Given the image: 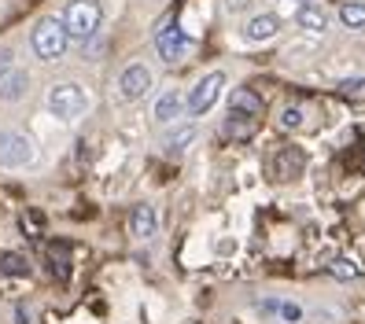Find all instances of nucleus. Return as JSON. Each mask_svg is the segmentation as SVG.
Listing matches in <instances>:
<instances>
[{
    "instance_id": "f257e3e1",
    "label": "nucleus",
    "mask_w": 365,
    "mask_h": 324,
    "mask_svg": "<svg viewBox=\"0 0 365 324\" xmlns=\"http://www.w3.org/2000/svg\"><path fill=\"white\" fill-rule=\"evenodd\" d=\"M45 103H48V115L56 118V122H78V118H85L89 115V93L81 89L78 81H56L52 89H48V96H45Z\"/></svg>"
},
{
    "instance_id": "f8f14e48",
    "label": "nucleus",
    "mask_w": 365,
    "mask_h": 324,
    "mask_svg": "<svg viewBox=\"0 0 365 324\" xmlns=\"http://www.w3.org/2000/svg\"><path fill=\"white\" fill-rule=\"evenodd\" d=\"M181 115H185V96H181L178 89H166V93L155 100V107H152L155 125H174Z\"/></svg>"
},
{
    "instance_id": "a211bd4d",
    "label": "nucleus",
    "mask_w": 365,
    "mask_h": 324,
    "mask_svg": "<svg viewBox=\"0 0 365 324\" xmlns=\"http://www.w3.org/2000/svg\"><path fill=\"white\" fill-rule=\"evenodd\" d=\"M0 273L4 276H30V258L19 254V251H8L0 258Z\"/></svg>"
},
{
    "instance_id": "dca6fc26",
    "label": "nucleus",
    "mask_w": 365,
    "mask_h": 324,
    "mask_svg": "<svg viewBox=\"0 0 365 324\" xmlns=\"http://www.w3.org/2000/svg\"><path fill=\"white\" fill-rule=\"evenodd\" d=\"M339 26L365 30V0H343L339 4Z\"/></svg>"
},
{
    "instance_id": "39448f33",
    "label": "nucleus",
    "mask_w": 365,
    "mask_h": 324,
    "mask_svg": "<svg viewBox=\"0 0 365 324\" xmlns=\"http://www.w3.org/2000/svg\"><path fill=\"white\" fill-rule=\"evenodd\" d=\"M34 159H37V147L23 129H0V166L4 169H26Z\"/></svg>"
},
{
    "instance_id": "0eeeda50",
    "label": "nucleus",
    "mask_w": 365,
    "mask_h": 324,
    "mask_svg": "<svg viewBox=\"0 0 365 324\" xmlns=\"http://www.w3.org/2000/svg\"><path fill=\"white\" fill-rule=\"evenodd\" d=\"M152 85H155L152 67H144V63H130V67L118 74V96H122L125 103H133V100H140V96L152 93Z\"/></svg>"
},
{
    "instance_id": "4be33fe9",
    "label": "nucleus",
    "mask_w": 365,
    "mask_h": 324,
    "mask_svg": "<svg viewBox=\"0 0 365 324\" xmlns=\"http://www.w3.org/2000/svg\"><path fill=\"white\" fill-rule=\"evenodd\" d=\"M339 96H347V100H365V78H347L339 85Z\"/></svg>"
},
{
    "instance_id": "9b49d317",
    "label": "nucleus",
    "mask_w": 365,
    "mask_h": 324,
    "mask_svg": "<svg viewBox=\"0 0 365 324\" xmlns=\"http://www.w3.org/2000/svg\"><path fill=\"white\" fill-rule=\"evenodd\" d=\"M159 232V214L152 203H137L130 210V236L133 240H152V236Z\"/></svg>"
},
{
    "instance_id": "6e6552de",
    "label": "nucleus",
    "mask_w": 365,
    "mask_h": 324,
    "mask_svg": "<svg viewBox=\"0 0 365 324\" xmlns=\"http://www.w3.org/2000/svg\"><path fill=\"white\" fill-rule=\"evenodd\" d=\"M281 15L277 11H259V15H251L247 23H244V30H240V37L247 41V45H266V41H273L277 33H281Z\"/></svg>"
},
{
    "instance_id": "9d476101",
    "label": "nucleus",
    "mask_w": 365,
    "mask_h": 324,
    "mask_svg": "<svg viewBox=\"0 0 365 324\" xmlns=\"http://www.w3.org/2000/svg\"><path fill=\"white\" fill-rule=\"evenodd\" d=\"M295 26L303 30V33H314V37H321L329 30V11L317 4V0H307V4H299L295 8Z\"/></svg>"
},
{
    "instance_id": "a878e982",
    "label": "nucleus",
    "mask_w": 365,
    "mask_h": 324,
    "mask_svg": "<svg viewBox=\"0 0 365 324\" xmlns=\"http://www.w3.org/2000/svg\"><path fill=\"white\" fill-rule=\"evenodd\" d=\"M284 4H295L299 8V4H307V0H284Z\"/></svg>"
},
{
    "instance_id": "4468645a",
    "label": "nucleus",
    "mask_w": 365,
    "mask_h": 324,
    "mask_svg": "<svg viewBox=\"0 0 365 324\" xmlns=\"http://www.w3.org/2000/svg\"><path fill=\"white\" fill-rule=\"evenodd\" d=\"M255 129H259V118H251V115H229L225 122H222V140H229V144H244L247 137H255Z\"/></svg>"
},
{
    "instance_id": "5701e85b",
    "label": "nucleus",
    "mask_w": 365,
    "mask_h": 324,
    "mask_svg": "<svg viewBox=\"0 0 365 324\" xmlns=\"http://www.w3.org/2000/svg\"><path fill=\"white\" fill-rule=\"evenodd\" d=\"M329 273H332L336 280H354V276H358V266H351V258H336V262L329 266Z\"/></svg>"
},
{
    "instance_id": "393cba45",
    "label": "nucleus",
    "mask_w": 365,
    "mask_h": 324,
    "mask_svg": "<svg viewBox=\"0 0 365 324\" xmlns=\"http://www.w3.org/2000/svg\"><path fill=\"white\" fill-rule=\"evenodd\" d=\"M15 324H34V317H30L26 306H15Z\"/></svg>"
},
{
    "instance_id": "b1692460",
    "label": "nucleus",
    "mask_w": 365,
    "mask_h": 324,
    "mask_svg": "<svg viewBox=\"0 0 365 324\" xmlns=\"http://www.w3.org/2000/svg\"><path fill=\"white\" fill-rule=\"evenodd\" d=\"M11 63H15V52H11L8 45H0V70H4V67H11Z\"/></svg>"
},
{
    "instance_id": "412c9836",
    "label": "nucleus",
    "mask_w": 365,
    "mask_h": 324,
    "mask_svg": "<svg viewBox=\"0 0 365 324\" xmlns=\"http://www.w3.org/2000/svg\"><path fill=\"white\" fill-rule=\"evenodd\" d=\"M281 125H284V129H303V125H307L303 107H284V111H281Z\"/></svg>"
},
{
    "instance_id": "2eb2a0df",
    "label": "nucleus",
    "mask_w": 365,
    "mask_h": 324,
    "mask_svg": "<svg viewBox=\"0 0 365 324\" xmlns=\"http://www.w3.org/2000/svg\"><path fill=\"white\" fill-rule=\"evenodd\" d=\"M229 115H251V118H259L262 115V96L255 93V89H236L229 96Z\"/></svg>"
},
{
    "instance_id": "1a4fd4ad",
    "label": "nucleus",
    "mask_w": 365,
    "mask_h": 324,
    "mask_svg": "<svg viewBox=\"0 0 365 324\" xmlns=\"http://www.w3.org/2000/svg\"><path fill=\"white\" fill-rule=\"evenodd\" d=\"M26 93H30V74L19 63L0 70V103H19L26 100Z\"/></svg>"
},
{
    "instance_id": "f03ea898",
    "label": "nucleus",
    "mask_w": 365,
    "mask_h": 324,
    "mask_svg": "<svg viewBox=\"0 0 365 324\" xmlns=\"http://www.w3.org/2000/svg\"><path fill=\"white\" fill-rule=\"evenodd\" d=\"M63 26H67V37L71 41L89 45V41L100 33V26H103L100 0H71V4L63 8Z\"/></svg>"
},
{
    "instance_id": "20e7f679",
    "label": "nucleus",
    "mask_w": 365,
    "mask_h": 324,
    "mask_svg": "<svg viewBox=\"0 0 365 324\" xmlns=\"http://www.w3.org/2000/svg\"><path fill=\"white\" fill-rule=\"evenodd\" d=\"M225 93V74L222 70H210V74H203L196 85L188 89V96H185V115H192V118H203L214 103H218V96Z\"/></svg>"
},
{
    "instance_id": "ddd939ff",
    "label": "nucleus",
    "mask_w": 365,
    "mask_h": 324,
    "mask_svg": "<svg viewBox=\"0 0 365 324\" xmlns=\"http://www.w3.org/2000/svg\"><path fill=\"white\" fill-rule=\"evenodd\" d=\"M303 166H307V155L299 147H281L273 155V177H281V181H295L299 174H303Z\"/></svg>"
},
{
    "instance_id": "aec40b11",
    "label": "nucleus",
    "mask_w": 365,
    "mask_h": 324,
    "mask_svg": "<svg viewBox=\"0 0 365 324\" xmlns=\"http://www.w3.org/2000/svg\"><path fill=\"white\" fill-rule=\"evenodd\" d=\"M273 317L284 320V324H299V320H303V306H299V302H288V298H277Z\"/></svg>"
},
{
    "instance_id": "7ed1b4c3",
    "label": "nucleus",
    "mask_w": 365,
    "mask_h": 324,
    "mask_svg": "<svg viewBox=\"0 0 365 324\" xmlns=\"http://www.w3.org/2000/svg\"><path fill=\"white\" fill-rule=\"evenodd\" d=\"M30 48L41 63H59L71 48V37H67V26H63V19H41L30 33Z\"/></svg>"
},
{
    "instance_id": "f3484780",
    "label": "nucleus",
    "mask_w": 365,
    "mask_h": 324,
    "mask_svg": "<svg viewBox=\"0 0 365 324\" xmlns=\"http://www.w3.org/2000/svg\"><path fill=\"white\" fill-rule=\"evenodd\" d=\"M192 140H196V125H178L174 133L166 137V155H185L192 147Z\"/></svg>"
},
{
    "instance_id": "6ab92c4d",
    "label": "nucleus",
    "mask_w": 365,
    "mask_h": 324,
    "mask_svg": "<svg viewBox=\"0 0 365 324\" xmlns=\"http://www.w3.org/2000/svg\"><path fill=\"white\" fill-rule=\"evenodd\" d=\"M48 269H52V276H56V280H67V276H71L67 247H63V244H52V247H48Z\"/></svg>"
},
{
    "instance_id": "423d86ee",
    "label": "nucleus",
    "mask_w": 365,
    "mask_h": 324,
    "mask_svg": "<svg viewBox=\"0 0 365 324\" xmlns=\"http://www.w3.org/2000/svg\"><path fill=\"white\" fill-rule=\"evenodd\" d=\"M155 48H159L163 63H181L192 52V41H188V33L178 23H163L159 33H155Z\"/></svg>"
}]
</instances>
